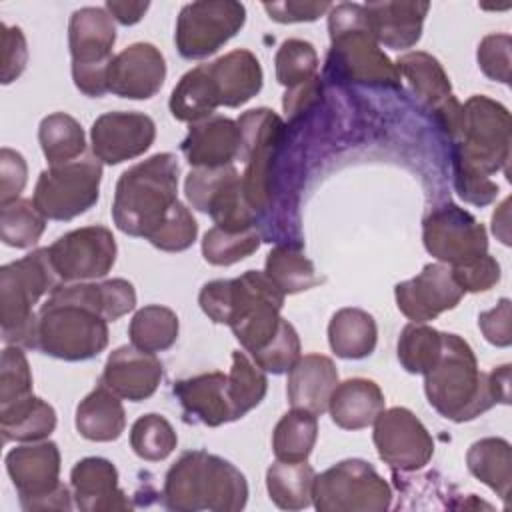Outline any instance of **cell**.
I'll use <instances>...</instances> for the list:
<instances>
[{
  "label": "cell",
  "instance_id": "1",
  "mask_svg": "<svg viewBox=\"0 0 512 512\" xmlns=\"http://www.w3.org/2000/svg\"><path fill=\"white\" fill-rule=\"evenodd\" d=\"M106 346L108 320L100 284H58L38 310L34 348L58 360L82 362Z\"/></svg>",
  "mask_w": 512,
  "mask_h": 512
},
{
  "label": "cell",
  "instance_id": "2",
  "mask_svg": "<svg viewBox=\"0 0 512 512\" xmlns=\"http://www.w3.org/2000/svg\"><path fill=\"white\" fill-rule=\"evenodd\" d=\"M284 296L264 272L246 270L238 278L204 284L198 304L212 322L230 326L236 340L252 356L278 332Z\"/></svg>",
  "mask_w": 512,
  "mask_h": 512
},
{
  "label": "cell",
  "instance_id": "3",
  "mask_svg": "<svg viewBox=\"0 0 512 512\" xmlns=\"http://www.w3.org/2000/svg\"><path fill=\"white\" fill-rule=\"evenodd\" d=\"M178 160L154 154L124 170L116 182L112 218L120 232L150 240L178 202Z\"/></svg>",
  "mask_w": 512,
  "mask_h": 512
},
{
  "label": "cell",
  "instance_id": "4",
  "mask_svg": "<svg viewBox=\"0 0 512 512\" xmlns=\"http://www.w3.org/2000/svg\"><path fill=\"white\" fill-rule=\"evenodd\" d=\"M162 500L178 512H238L248 502V482L232 462L192 450L166 472Z\"/></svg>",
  "mask_w": 512,
  "mask_h": 512
},
{
  "label": "cell",
  "instance_id": "5",
  "mask_svg": "<svg viewBox=\"0 0 512 512\" xmlns=\"http://www.w3.org/2000/svg\"><path fill=\"white\" fill-rule=\"evenodd\" d=\"M424 392L430 406L452 422L474 420L498 404L470 344L450 332H442V350L424 372Z\"/></svg>",
  "mask_w": 512,
  "mask_h": 512
},
{
  "label": "cell",
  "instance_id": "6",
  "mask_svg": "<svg viewBox=\"0 0 512 512\" xmlns=\"http://www.w3.org/2000/svg\"><path fill=\"white\" fill-rule=\"evenodd\" d=\"M328 70L348 82L400 88L396 64L380 48L364 4L342 2L328 12Z\"/></svg>",
  "mask_w": 512,
  "mask_h": 512
},
{
  "label": "cell",
  "instance_id": "7",
  "mask_svg": "<svg viewBox=\"0 0 512 512\" xmlns=\"http://www.w3.org/2000/svg\"><path fill=\"white\" fill-rule=\"evenodd\" d=\"M452 168L482 176L508 174L510 112L500 102L474 94L462 104L458 130L452 136Z\"/></svg>",
  "mask_w": 512,
  "mask_h": 512
},
{
  "label": "cell",
  "instance_id": "8",
  "mask_svg": "<svg viewBox=\"0 0 512 512\" xmlns=\"http://www.w3.org/2000/svg\"><path fill=\"white\" fill-rule=\"evenodd\" d=\"M58 280L48 248L32 250L0 268V326L4 344L34 348L38 322L34 306L46 292L58 286Z\"/></svg>",
  "mask_w": 512,
  "mask_h": 512
},
{
  "label": "cell",
  "instance_id": "9",
  "mask_svg": "<svg viewBox=\"0 0 512 512\" xmlns=\"http://www.w3.org/2000/svg\"><path fill=\"white\" fill-rule=\"evenodd\" d=\"M236 122L242 134L240 160L246 166L240 174L242 192L250 208L260 216L272 198L274 166L286 138V124L270 108L248 110Z\"/></svg>",
  "mask_w": 512,
  "mask_h": 512
},
{
  "label": "cell",
  "instance_id": "10",
  "mask_svg": "<svg viewBox=\"0 0 512 512\" xmlns=\"http://www.w3.org/2000/svg\"><path fill=\"white\" fill-rule=\"evenodd\" d=\"M114 42L116 26L106 8L86 6L70 16L68 46L72 80L82 94L100 98L108 92V66L114 58Z\"/></svg>",
  "mask_w": 512,
  "mask_h": 512
},
{
  "label": "cell",
  "instance_id": "11",
  "mask_svg": "<svg viewBox=\"0 0 512 512\" xmlns=\"http://www.w3.org/2000/svg\"><path fill=\"white\" fill-rule=\"evenodd\" d=\"M6 472L26 512L72 510V494L60 482V450L50 440L30 442L6 454Z\"/></svg>",
  "mask_w": 512,
  "mask_h": 512
},
{
  "label": "cell",
  "instance_id": "12",
  "mask_svg": "<svg viewBox=\"0 0 512 512\" xmlns=\"http://www.w3.org/2000/svg\"><path fill=\"white\" fill-rule=\"evenodd\" d=\"M312 504L320 512H384L392 488L370 462L348 458L314 478Z\"/></svg>",
  "mask_w": 512,
  "mask_h": 512
},
{
  "label": "cell",
  "instance_id": "13",
  "mask_svg": "<svg viewBox=\"0 0 512 512\" xmlns=\"http://www.w3.org/2000/svg\"><path fill=\"white\" fill-rule=\"evenodd\" d=\"M100 180L102 162L96 156L56 164L40 172L32 202L46 220L68 222L98 202Z\"/></svg>",
  "mask_w": 512,
  "mask_h": 512
},
{
  "label": "cell",
  "instance_id": "14",
  "mask_svg": "<svg viewBox=\"0 0 512 512\" xmlns=\"http://www.w3.org/2000/svg\"><path fill=\"white\" fill-rule=\"evenodd\" d=\"M246 22V8L234 0H200L182 6L174 42L186 60L208 58L234 38Z\"/></svg>",
  "mask_w": 512,
  "mask_h": 512
},
{
  "label": "cell",
  "instance_id": "15",
  "mask_svg": "<svg viewBox=\"0 0 512 512\" xmlns=\"http://www.w3.org/2000/svg\"><path fill=\"white\" fill-rule=\"evenodd\" d=\"M192 208L210 214L214 226L230 232L256 228V212L244 198L240 172L230 166L192 168L184 182Z\"/></svg>",
  "mask_w": 512,
  "mask_h": 512
},
{
  "label": "cell",
  "instance_id": "16",
  "mask_svg": "<svg viewBox=\"0 0 512 512\" xmlns=\"http://www.w3.org/2000/svg\"><path fill=\"white\" fill-rule=\"evenodd\" d=\"M422 242L428 254L446 266L466 264L488 252L486 228L452 202L428 212L422 220Z\"/></svg>",
  "mask_w": 512,
  "mask_h": 512
},
{
  "label": "cell",
  "instance_id": "17",
  "mask_svg": "<svg viewBox=\"0 0 512 512\" xmlns=\"http://www.w3.org/2000/svg\"><path fill=\"white\" fill-rule=\"evenodd\" d=\"M116 240L106 226H82L48 246L50 264L64 282L104 278L116 262Z\"/></svg>",
  "mask_w": 512,
  "mask_h": 512
},
{
  "label": "cell",
  "instance_id": "18",
  "mask_svg": "<svg viewBox=\"0 0 512 512\" xmlns=\"http://www.w3.org/2000/svg\"><path fill=\"white\" fill-rule=\"evenodd\" d=\"M380 460L404 472L424 468L434 454V440L420 418L402 406L382 410L372 434Z\"/></svg>",
  "mask_w": 512,
  "mask_h": 512
},
{
  "label": "cell",
  "instance_id": "19",
  "mask_svg": "<svg viewBox=\"0 0 512 512\" xmlns=\"http://www.w3.org/2000/svg\"><path fill=\"white\" fill-rule=\"evenodd\" d=\"M396 68L410 84L418 102L434 114L440 128L452 138L458 130L462 104L452 94L450 78L442 64L428 52H408L398 58Z\"/></svg>",
  "mask_w": 512,
  "mask_h": 512
},
{
  "label": "cell",
  "instance_id": "20",
  "mask_svg": "<svg viewBox=\"0 0 512 512\" xmlns=\"http://www.w3.org/2000/svg\"><path fill=\"white\" fill-rule=\"evenodd\" d=\"M156 138V124L142 112H106L90 130L94 156L104 164H120L142 156Z\"/></svg>",
  "mask_w": 512,
  "mask_h": 512
},
{
  "label": "cell",
  "instance_id": "21",
  "mask_svg": "<svg viewBox=\"0 0 512 512\" xmlns=\"http://www.w3.org/2000/svg\"><path fill=\"white\" fill-rule=\"evenodd\" d=\"M394 296L398 310L408 320L426 324L442 312L456 308L464 292L452 278L450 266L426 264L418 276L398 282Z\"/></svg>",
  "mask_w": 512,
  "mask_h": 512
},
{
  "label": "cell",
  "instance_id": "22",
  "mask_svg": "<svg viewBox=\"0 0 512 512\" xmlns=\"http://www.w3.org/2000/svg\"><path fill=\"white\" fill-rule=\"evenodd\" d=\"M166 80V60L148 42H136L118 52L108 66V92L130 98H152Z\"/></svg>",
  "mask_w": 512,
  "mask_h": 512
},
{
  "label": "cell",
  "instance_id": "23",
  "mask_svg": "<svg viewBox=\"0 0 512 512\" xmlns=\"http://www.w3.org/2000/svg\"><path fill=\"white\" fill-rule=\"evenodd\" d=\"M162 376L164 368L160 358L130 344L110 352L104 364L102 382L116 396L130 402H142L158 390Z\"/></svg>",
  "mask_w": 512,
  "mask_h": 512
},
{
  "label": "cell",
  "instance_id": "24",
  "mask_svg": "<svg viewBox=\"0 0 512 512\" xmlns=\"http://www.w3.org/2000/svg\"><path fill=\"white\" fill-rule=\"evenodd\" d=\"M172 392L184 414L194 422L214 428L238 420L230 398L228 374L224 372H204L182 378L172 386Z\"/></svg>",
  "mask_w": 512,
  "mask_h": 512
},
{
  "label": "cell",
  "instance_id": "25",
  "mask_svg": "<svg viewBox=\"0 0 512 512\" xmlns=\"http://www.w3.org/2000/svg\"><path fill=\"white\" fill-rule=\"evenodd\" d=\"M70 486L76 508L82 512L130 510L132 502L118 484L116 466L100 456H88L74 464Z\"/></svg>",
  "mask_w": 512,
  "mask_h": 512
},
{
  "label": "cell",
  "instance_id": "26",
  "mask_svg": "<svg viewBox=\"0 0 512 512\" xmlns=\"http://www.w3.org/2000/svg\"><path fill=\"white\" fill-rule=\"evenodd\" d=\"M240 146L242 134L238 122L226 116H210L190 124L180 150L194 168H220L240 158Z\"/></svg>",
  "mask_w": 512,
  "mask_h": 512
},
{
  "label": "cell",
  "instance_id": "27",
  "mask_svg": "<svg viewBox=\"0 0 512 512\" xmlns=\"http://www.w3.org/2000/svg\"><path fill=\"white\" fill-rule=\"evenodd\" d=\"M338 384V370L324 354H306L288 372L286 394L292 408L308 410L316 416L328 410V400Z\"/></svg>",
  "mask_w": 512,
  "mask_h": 512
},
{
  "label": "cell",
  "instance_id": "28",
  "mask_svg": "<svg viewBox=\"0 0 512 512\" xmlns=\"http://www.w3.org/2000/svg\"><path fill=\"white\" fill-rule=\"evenodd\" d=\"M368 24L378 44L404 50L422 36V24L430 10L428 2H368L364 4Z\"/></svg>",
  "mask_w": 512,
  "mask_h": 512
},
{
  "label": "cell",
  "instance_id": "29",
  "mask_svg": "<svg viewBox=\"0 0 512 512\" xmlns=\"http://www.w3.org/2000/svg\"><path fill=\"white\" fill-rule=\"evenodd\" d=\"M208 68L220 98V106L238 108L262 90V66L250 50H232L210 62Z\"/></svg>",
  "mask_w": 512,
  "mask_h": 512
},
{
  "label": "cell",
  "instance_id": "30",
  "mask_svg": "<svg viewBox=\"0 0 512 512\" xmlns=\"http://www.w3.org/2000/svg\"><path fill=\"white\" fill-rule=\"evenodd\" d=\"M384 404V392L374 380L350 378L336 384L328 400V412L338 428L362 430L374 424Z\"/></svg>",
  "mask_w": 512,
  "mask_h": 512
},
{
  "label": "cell",
  "instance_id": "31",
  "mask_svg": "<svg viewBox=\"0 0 512 512\" xmlns=\"http://www.w3.org/2000/svg\"><path fill=\"white\" fill-rule=\"evenodd\" d=\"M126 428V414L116 396L104 382L80 400L76 408V430L82 438L92 442H112L122 436Z\"/></svg>",
  "mask_w": 512,
  "mask_h": 512
},
{
  "label": "cell",
  "instance_id": "32",
  "mask_svg": "<svg viewBox=\"0 0 512 512\" xmlns=\"http://www.w3.org/2000/svg\"><path fill=\"white\" fill-rule=\"evenodd\" d=\"M56 428V410L42 398L28 394L0 406V432L4 442H40Z\"/></svg>",
  "mask_w": 512,
  "mask_h": 512
},
{
  "label": "cell",
  "instance_id": "33",
  "mask_svg": "<svg viewBox=\"0 0 512 512\" xmlns=\"http://www.w3.org/2000/svg\"><path fill=\"white\" fill-rule=\"evenodd\" d=\"M376 340V320L362 308H340L330 318L328 342L338 358L362 360L374 352Z\"/></svg>",
  "mask_w": 512,
  "mask_h": 512
},
{
  "label": "cell",
  "instance_id": "34",
  "mask_svg": "<svg viewBox=\"0 0 512 512\" xmlns=\"http://www.w3.org/2000/svg\"><path fill=\"white\" fill-rule=\"evenodd\" d=\"M220 98L208 64L188 70L170 94V112L180 122L196 124L214 114Z\"/></svg>",
  "mask_w": 512,
  "mask_h": 512
},
{
  "label": "cell",
  "instance_id": "35",
  "mask_svg": "<svg viewBox=\"0 0 512 512\" xmlns=\"http://www.w3.org/2000/svg\"><path fill=\"white\" fill-rule=\"evenodd\" d=\"M466 466L474 478L494 490L504 504H508L512 482V448L504 438L476 440L466 452Z\"/></svg>",
  "mask_w": 512,
  "mask_h": 512
},
{
  "label": "cell",
  "instance_id": "36",
  "mask_svg": "<svg viewBox=\"0 0 512 512\" xmlns=\"http://www.w3.org/2000/svg\"><path fill=\"white\" fill-rule=\"evenodd\" d=\"M314 468L304 462L276 460L266 470V488L270 500L282 510H302L312 504Z\"/></svg>",
  "mask_w": 512,
  "mask_h": 512
},
{
  "label": "cell",
  "instance_id": "37",
  "mask_svg": "<svg viewBox=\"0 0 512 512\" xmlns=\"http://www.w3.org/2000/svg\"><path fill=\"white\" fill-rule=\"evenodd\" d=\"M318 438V418L316 414L300 408L286 412L274 432H272V450L276 460L282 462H304L312 454V448Z\"/></svg>",
  "mask_w": 512,
  "mask_h": 512
},
{
  "label": "cell",
  "instance_id": "38",
  "mask_svg": "<svg viewBox=\"0 0 512 512\" xmlns=\"http://www.w3.org/2000/svg\"><path fill=\"white\" fill-rule=\"evenodd\" d=\"M264 274L284 294H298L322 282V278L316 276L312 260L300 250V246L292 244H278L268 252Z\"/></svg>",
  "mask_w": 512,
  "mask_h": 512
},
{
  "label": "cell",
  "instance_id": "39",
  "mask_svg": "<svg viewBox=\"0 0 512 512\" xmlns=\"http://www.w3.org/2000/svg\"><path fill=\"white\" fill-rule=\"evenodd\" d=\"M38 142L50 166L66 164L86 150V136L76 118L54 112L42 118L38 126Z\"/></svg>",
  "mask_w": 512,
  "mask_h": 512
},
{
  "label": "cell",
  "instance_id": "40",
  "mask_svg": "<svg viewBox=\"0 0 512 512\" xmlns=\"http://www.w3.org/2000/svg\"><path fill=\"white\" fill-rule=\"evenodd\" d=\"M178 330L180 322L174 310L160 304H150L132 316L128 336L132 346L138 350L156 354L172 348L178 338Z\"/></svg>",
  "mask_w": 512,
  "mask_h": 512
},
{
  "label": "cell",
  "instance_id": "41",
  "mask_svg": "<svg viewBox=\"0 0 512 512\" xmlns=\"http://www.w3.org/2000/svg\"><path fill=\"white\" fill-rule=\"evenodd\" d=\"M46 218L32 200L18 198L0 206V238L12 248H32L44 234Z\"/></svg>",
  "mask_w": 512,
  "mask_h": 512
},
{
  "label": "cell",
  "instance_id": "42",
  "mask_svg": "<svg viewBox=\"0 0 512 512\" xmlns=\"http://www.w3.org/2000/svg\"><path fill=\"white\" fill-rule=\"evenodd\" d=\"M228 388H230V398H232L236 416L242 418L264 400L268 390V380L264 370L252 358H248V354L236 350L232 352Z\"/></svg>",
  "mask_w": 512,
  "mask_h": 512
},
{
  "label": "cell",
  "instance_id": "43",
  "mask_svg": "<svg viewBox=\"0 0 512 512\" xmlns=\"http://www.w3.org/2000/svg\"><path fill=\"white\" fill-rule=\"evenodd\" d=\"M442 350V332L424 322L404 326L398 338V360L410 374H424Z\"/></svg>",
  "mask_w": 512,
  "mask_h": 512
},
{
  "label": "cell",
  "instance_id": "44",
  "mask_svg": "<svg viewBox=\"0 0 512 512\" xmlns=\"http://www.w3.org/2000/svg\"><path fill=\"white\" fill-rule=\"evenodd\" d=\"M262 236L256 228L230 232L212 226L202 240V256L208 264L230 266L236 264L260 248Z\"/></svg>",
  "mask_w": 512,
  "mask_h": 512
},
{
  "label": "cell",
  "instance_id": "45",
  "mask_svg": "<svg viewBox=\"0 0 512 512\" xmlns=\"http://www.w3.org/2000/svg\"><path fill=\"white\" fill-rule=\"evenodd\" d=\"M178 444L172 424L160 414H144L130 428V446L134 454L148 462L168 458Z\"/></svg>",
  "mask_w": 512,
  "mask_h": 512
},
{
  "label": "cell",
  "instance_id": "46",
  "mask_svg": "<svg viewBox=\"0 0 512 512\" xmlns=\"http://www.w3.org/2000/svg\"><path fill=\"white\" fill-rule=\"evenodd\" d=\"M274 66L276 80L286 90H290L318 76V54L310 42L300 38H288L280 44Z\"/></svg>",
  "mask_w": 512,
  "mask_h": 512
},
{
  "label": "cell",
  "instance_id": "47",
  "mask_svg": "<svg viewBox=\"0 0 512 512\" xmlns=\"http://www.w3.org/2000/svg\"><path fill=\"white\" fill-rule=\"evenodd\" d=\"M300 358V338L296 328L282 318L278 332L274 338L256 354H252V360L270 374H284L290 372V368Z\"/></svg>",
  "mask_w": 512,
  "mask_h": 512
},
{
  "label": "cell",
  "instance_id": "48",
  "mask_svg": "<svg viewBox=\"0 0 512 512\" xmlns=\"http://www.w3.org/2000/svg\"><path fill=\"white\" fill-rule=\"evenodd\" d=\"M32 394V372L20 346H6L0 362V406Z\"/></svg>",
  "mask_w": 512,
  "mask_h": 512
},
{
  "label": "cell",
  "instance_id": "49",
  "mask_svg": "<svg viewBox=\"0 0 512 512\" xmlns=\"http://www.w3.org/2000/svg\"><path fill=\"white\" fill-rule=\"evenodd\" d=\"M196 236H198V224L192 212L178 200L170 210L162 228L148 242L162 252H182L194 244Z\"/></svg>",
  "mask_w": 512,
  "mask_h": 512
},
{
  "label": "cell",
  "instance_id": "50",
  "mask_svg": "<svg viewBox=\"0 0 512 512\" xmlns=\"http://www.w3.org/2000/svg\"><path fill=\"white\" fill-rule=\"evenodd\" d=\"M510 50L512 38L508 34H488L478 44V66L494 82H510Z\"/></svg>",
  "mask_w": 512,
  "mask_h": 512
},
{
  "label": "cell",
  "instance_id": "51",
  "mask_svg": "<svg viewBox=\"0 0 512 512\" xmlns=\"http://www.w3.org/2000/svg\"><path fill=\"white\" fill-rule=\"evenodd\" d=\"M452 278L462 288V292H486L500 282V264L488 252L458 266H450Z\"/></svg>",
  "mask_w": 512,
  "mask_h": 512
},
{
  "label": "cell",
  "instance_id": "52",
  "mask_svg": "<svg viewBox=\"0 0 512 512\" xmlns=\"http://www.w3.org/2000/svg\"><path fill=\"white\" fill-rule=\"evenodd\" d=\"M28 180V166L20 152L12 148L0 150V206L20 198Z\"/></svg>",
  "mask_w": 512,
  "mask_h": 512
},
{
  "label": "cell",
  "instance_id": "53",
  "mask_svg": "<svg viewBox=\"0 0 512 512\" xmlns=\"http://www.w3.org/2000/svg\"><path fill=\"white\" fill-rule=\"evenodd\" d=\"M28 48L18 26L2 24V84L14 82L26 68Z\"/></svg>",
  "mask_w": 512,
  "mask_h": 512
},
{
  "label": "cell",
  "instance_id": "54",
  "mask_svg": "<svg viewBox=\"0 0 512 512\" xmlns=\"http://www.w3.org/2000/svg\"><path fill=\"white\" fill-rule=\"evenodd\" d=\"M262 6L268 12V16L280 24L314 22L332 8L330 2H300V0L264 2Z\"/></svg>",
  "mask_w": 512,
  "mask_h": 512
},
{
  "label": "cell",
  "instance_id": "55",
  "mask_svg": "<svg viewBox=\"0 0 512 512\" xmlns=\"http://www.w3.org/2000/svg\"><path fill=\"white\" fill-rule=\"evenodd\" d=\"M102 288V302H104V318L114 322L124 314L132 312L136 306V290L124 278H112L100 282Z\"/></svg>",
  "mask_w": 512,
  "mask_h": 512
},
{
  "label": "cell",
  "instance_id": "56",
  "mask_svg": "<svg viewBox=\"0 0 512 512\" xmlns=\"http://www.w3.org/2000/svg\"><path fill=\"white\" fill-rule=\"evenodd\" d=\"M478 326L484 338L500 348L510 346L512 330H510V300L502 298L492 310H486L478 316Z\"/></svg>",
  "mask_w": 512,
  "mask_h": 512
},
{
  "label": "cell",
  "instance_id": "57",
  "mask_svg": "<svg viewBox=\"0 0 512 512\" xmlns=\"http://www.w3.org/2000/svg\"><path fill=\"white\" fill-rule=\"evenodd\" d=\"M320 96H322L320 76H316L314 80H310L302 86L286 90L282 106H284V112L288 114L290 124H294L300 116H304V112L312 110L316 106V102L320 100Z\"/></svg>",
  "mask_w": 512,
  "mask_h": 512
},
{
  "label": "cell",
  "instance_id": "58",
  "mask_svg": "<svg viewBox=\"0 0 512 512\" xmlns=\"http://www.w3.org/2000/svg\"><path fill=\"white\" fill-rule=\"evenodd\" d=\"M106 12L120 24L132 26L142 20L146 10L150 8L148 2H120V0H108L106 2Z\"/></svg>",
  "mask_w": 512,
  "mask_h": 512
}]
</instances>
